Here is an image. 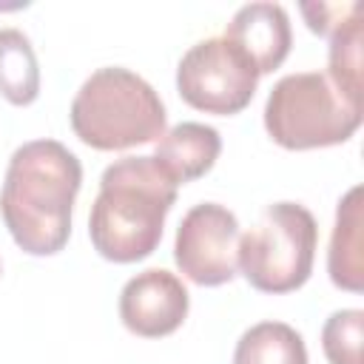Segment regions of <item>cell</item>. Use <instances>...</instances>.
<instances>
[{"label":"cell","instance_id":"cell-1","mask_svg":"<svg viewBox=\"0 0 364 364\" xmlns=\"http://www.w3.org/2000/svg\"><path fill=\"white\" fill-rule=\"evenodd\" d=\"M82 185L80 159L57 139L20 145L6 168L0 213L11 239L31 256H54L71 233V208Z\"/></svg>","mask_w":364,"mask_h":364},{"label":"cell","instance_id":"cell-2","mask_svg":"<svg viewBox=\"0 0 364 364\" xmlns=\"http://www.w3.org/2000/svg\"><path fill=\"white\" fill-rule=\"evenodd\" d=\"M176 188L154 156L111 162L102 171L88 219L94 250L117 264L151 256L162 239L165 216L176 202Z\"/></svg>","mask_w":364,"mask_h":364},{"label":"cell","instance_id":"cell-3","mask_svg":"<svg viewBox=\"0 0 364 364\" xmlns=\"http://www.w3.org/2000/svg\"><path fill=\"white\" fill-rule=\"evenodd\" d=\"M71 128L97 151H125L165 134V105L139 74L105 65L74 94Z\"/></svg>","mask_w":364,"mask_h":364},{"label":"cell","instance_id":"cell-4","mask_svg":"<svg viewBox=\"0 0 364 364\" xmlns=\"http://www.w3.org/2000/svg\"><path fill=\"white\" fill-rule=\"evenodd\" d=\"M358 125L361 105L350 102L321 71L282 77L264 102V128L287 151L341 145Z\"/></svg>","mask_w":364,"mask_h":364},{"label":"cell","instance_id":"cell-5","mask_svg":"<svg viewBox=\"0 0 364 364\" xmlns=\"http://www.w3.org/2000/svg\"><path fill=\"white\" fill-rule=\"evenodd\" d=\"M318 245V225L304 205L273 202L256 225L239 236L236 264L250 287L262 293L299 290L310 273Z\"/></svg>","mask_w":364,"mask_h":364},{"label":"cell","instance_id":"cell-6","mask_svg":"<svg viewBox=\"0 0 364 364\" xmlns=\"http://www.w3.org/2000/svg\"><path fill=\"white\" fill-rule=\"evenodd\" d=\"M259 71L247 54L225 37L199 40L185 51L176 68L179 97L205 114L230 117L250 105Z\"/></svg>","mask_w":364,"mask_h":364},{"label":"cell","instance_id":"cell-7","mask_svg":"<svg viewBox=\"0 0 364 364\" xmlns=\"http://www.w3.org/2000/svg\"><path fill=\"white\" fill-rule=\"evenodd\" d=\"M239 253V222L233 210L216 202L193 205L179 228L173 259L176 267L202 287H219L236 276Z\"/></svg>","mask_w":364,"mask_h":364},{"label":"cell","instance_id":"cell-8","mask_svg":"<svg viewBox=\"0 0 364 364\" xmlns=\"http://www.w3.org/2000/svg\"><path fill=\"white\" fill-rule=\"evenodd\" d=\"M188 290L179 276L162 267H151L125 282L119 293L122 324L142 338H162L182 327L188 316Z\"/></svg>","mask_w":364,"mask_h":364},{"label":"cell","instance_id":"cell-9","mask_svg":"<svg viewBox=\"0 0 364 364\" xmlns=\"http://www.w3.org/2000/svg\"><path fill=\"white\" fill-rule=\"evenodd\" d=\"M222 37L247 54V60L256 65L259 77L276 71L284 63V57L290 54V43H293L290 17H287L284 6H279V3L242 6L230 17Z\"/></svg>","mask_w":364,"mask_h":364},{"label":"cell","instance_id":"cell-10","mask_svg":"<svg viewBox=\"0 0 364 364\" xmlns=\"http://www.w3.org/2000/svg\"><path fill=\"white\" fill-rule=\"evenodd\" d=\"M219 151L222 136L216 128L205 122H179L159 136L154 159L176 185H185L205 176L213 168Z\"/></svg>","mask_w":364,"mask_h":364},{"label":"cell","instance_id":"cell-11","mask_svg":"<svg viewBox=\"0 0 364 364\" xmlns=\"http://www.w3.org/2000/svg\"><path fill=\"white\" fill-rule=\"evenodd\" d=\"M361 188H350L336 210V228L327 253V270L336 287L358 293L364 287V256H361Z\"/></svg>","mask_w":364,"mask_h":364},{"label":"cell","instance_id":"cell-12","mask_svg":"<svg viewBox=\"0 0 364 364\" xmlns=\"http://www.w3.org/2000/svg\"><path fill=\"white\" fill-rule=\"evenodd\" d=\"M0 94L11 105H31L40 94V65L20 28H0Z\"/></svg>","mask_w":364,"mask_h":364},{"label":"cell","instance_id":"cell-13","mask_svg":"<svg viewBox=\"0 0 364 364\" xmlns=\"http://www.w3.org/2000/svg\"><path fill=\"white\" fill-rule=\"evenodd\" d=\"M233 364H307V347L290 324L259 321L236 341Z\"/></svg>","mask_w":364,"mask_h":364},{"label":"cell","instance_id":"cell-14","mask_svg":"<svg viewBox=\"0 0 364 364\" xmlns=\"http://www.w3.org/2000/svg\"><path fill=\"white\" fill-rule=\"evenodd\" d=\"M330 82L355 105H361V9L330 34Z\"/></svg>","mask_w":364,"mask_h":364},{"label":"cell","instance_id":"cell-15","mask_svg":"<svg viewBox=\"0 0 364 364\" xmlns=\"http://www.w3.org/2000/svg\"><path fill=\"white\" fill-rule=\"evenodd\" d=\"M361 310H336L321 330V347L330 364H361Z\"/></svg>","mask_w":364,"mask_h":364},{"label":"cell","instance_id":"cell-16","mask_svg":"<svg viewBox=\"0 0 364 364\" xmlns=\"http://www.w3.org/2000/svg\"><path fill=\"white\" fill-rule=\"evenodd\" d=\"M361 3H344V6H330V3H301V14L307 17L310 31L330 37L350 14H355Z\"/></svg>","mask_w":364,"mask_h":364}]
</instances>
